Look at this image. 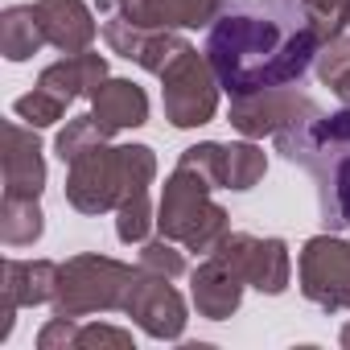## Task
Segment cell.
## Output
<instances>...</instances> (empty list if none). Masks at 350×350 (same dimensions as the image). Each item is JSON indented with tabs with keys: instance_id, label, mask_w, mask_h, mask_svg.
Here are the masks:
<instances>
[{
	"instance_id": "6da1fadb",
	"label": "cell",
	"mask_w": 350,
	"mask_h": 350,
	"mask_svg": "<svg viewBox=\"0 0 350 350\" xmlns=\"http://www.w3.org/2000/svg\"><path fill=\"white\" fill-rule=\"evenodd\" d=\"M321 46L325 33L305 0H227L206 29V58L231 95L301 83Z\"/></svg>"
},
{
	"instance_id": "7a4b0ae2",
	"label": "cell",
	"mask_w": 350,
	"mask_h": 350,
	"mask_svg": "<svg viewBox=\"0 0 350 350\" xmlns=\"http://www.w3.org/2000/svg\"><path fill=\"white\" fill-rule=\"evenodd\" d=\"M272 140L284 161L313 178L325 231H350V103L329 116L313 111Z\"/></svg>"
},
{
	"instance_id": "3957f363",
	"label": "cell",
	"mask_w": 350,
	"mask_h": 350,
	"mask_svg": "<svg viewBox=\"0 0 350 350\" xmlns=\"http://www.w3.org/2000/svg\"><path fill=\"white\" fill-rule=\"evenodd\" d=\"M157 178V152L148 144H95L66 161V202L79 215L120 211L128 198L148 194Z\"/></svg>"
},
{
	"instance_id": "277c9868",
	"label": "cell",
	"mask_w": 350,
	"mask_h": 350,
	"mask_svg": "<svg viewBox=\"0 0 350 350\" xmlns=\"http://www.w3.org/2000/svg\"><path fill=\"white\" fill-rule=\"evenodd\" d=\"M211 194H215V186L202 173L178 161V169H173L161 186L157 231L173 243H182L186 252H202V256L215 252L231 231V215Z\"/></svg>"
},
{
	"instance_id": "5b68a950",
	"label": "cell",
	"mask_w": 350,
	"mask_h": 350,
	"mask_svg": "<svg viewBox=\"0 0 350 350\" xmlns=\"http://www.w3.org/2000/svg\"><path fill=\"white\" fill-rule=\"evenodd\" d=\"M140 276V264H124L111 256H70L58 264V284H54V301L50 309L58 317H87V313H111L128 305V293Z\"/></svg>"
},
{
	"instance_id": "8992f818",
	"label": "cell",
	"mask_w": 350,
	"mask_h": 350,
	"mask_svg": "<svg viewBox=\"0 0 350 350\" xmlns=\"http://www.w3.org/2000/svg\"><path fill=\"white\" fill-rule=\"evenodd\" d=\"M161 99H165V120L173 128H202L215 120L219 111V75L206 58V50L198 54L194 46L182 50L161 75Z\"/></svg>"
},
{
	"instance_id": "52a82bcc",
	"label": "cell",
	"mask_w": 350,
	"mask_h": 350,
	"mask_svg": "<svg viewBox=\"0 0 350 350\" xmlns=\"http://www.w3.org/2000/svg\"><path fill=\"white\" fill-rule=\"evenodd\" d=\"M301 293L321 313H350V243L334 231L305 239L297 256Z\"/></svg>"
},
{
	"instance_id": "ba28073f",
	"label": "cell",
	"mask_w": 350,
	"mask_h": 350,
	"mask_svg": "<svg viewBox=\"0 0 350 350\" xmlns=\"http://www.w3.org/2000/svg\"><path fill=\"white\" fill-rule=\"evenodd\" d=\"M313 111H321L313 95H305L297 87H268V91H256V95H231L227 120L247 140H264V136H280L284 128L309 120Z\"/></svg>"
},
{
	"instance_id": "9c48e42d",
	"label": "cell",
	"mask_w": 350,
	"mask_h": 350,
	"mask_svg": "<svg viewBox=\"0 0 350 350\" xmlns=\"http://www.w3.org/2000/svg\"><path fill=\"white\" fill-rule=\"evenodd\" d=\"M178 161L198 169L215 190H235V194L260 186L264 173H268V152L260 144H252V140H239V144L202 140V144H190Z\"/></svg>"
},
{
	"instance_id": "30bf717a",
	"label": "cell",
	"mask_w": 350,
	"mask_h": 350,
	"mask_svg": "<svg viewBox=\"0 0 350 350\" xmlns=\"http://www.w3.org/2000/svg\"><path fill=\"white\" fill-rule=\"evenodd\" d=\"M215 252L243 276L247 288H260L268 297H280L288 288L293 256H288L284 239H260V235H247V231H227V239Z\"/></svg>"
},
{
	"instance_id": "8fae6325",
	"label": "cell",
	"mask_w": 350,
	"mask_h": 350,
	"mask_svg": "<svg viewBox=\"0 0 350 350\" xmlns=\"http://www.w3.org/2000/svg\"><path fill=\"white\" fill-rule=\"evenodd\" d=\"M124 313L157 342H178L186 334V321H190L186 297L169 284V276H157V272H144V268H140V276L128 293Z\"/></svg>"
},
{
	"instance_id": "7c38bea8",
	"label": "cell",
	"mask_w": 350,
	"mask_h": 350,
	"mask_svg": "<svg viewBox=\"0 0 350 350\" xmlns=\"http://www.w3.org/2000/svg\"><path fill=\"white\" fill-rule=\"evenodd\" d=\"M103 42L111 46V54L136 62L148 75H161L182 50H190V42L178 29H144V25L128 21L124 13H111L103 21Z\"/></svg>"
},
{
	"instance_id": "4fadbf2b",
	"label": "cell",
	"mask_w": 350,
	"mask_h": 350,
	"mask_svg": "<svg viewBox=\"0 0 350 350\" xmlns=\"http://www.w3.org/2000/svg\"><path fill=\"white\" fill-rule=\"evenodd\" d=\"M58 284L54 260H5V284H0V342L13 334L17 309L50 305Z\"/></svg>"
},
{
	"instance_id": "5bb4252c",
	"label": "cell",
	"mask_w": 350,
	"mask_h": 350,
	"mask_svg": "<svg viewBox=\"0 0 350 350\" xmlns=\"http://www.w3.org/2000/svg\"><path fill=\"white\" fill-rule=\"evenodd\" d=\"M46 190V157L38 128L9 120L5 124V198H42Z\"/></svg>"
},
{
	"instance_id": "9a60e30c",
	"label": "cell",
	"mask_w": 350,
	"mask_h": 350,
	"mask_svg": "<svg viewBox=\"0 0 350 350\" xmlns=\"http://www.w3.org/2000/svg\"><path fill=\"white\" fill-rule=\"evenodd\" d=\"M243 276L219 256V252H206L202 264L190 272V297H194V309L206 317V321H227L231 313H239L243 305Z\"/></svg>"
},
{
	"instance_id": "2e32d148",
	"label": "cell",
	"mask_w": 350,
	"mask_h": 350,
	"mask_svg": "<svg viewBox=\"0 0 350 350\" xmlns=\"http://www.w3.org/2000/svg\"><path fill=\"white\" fill-rule=\"evenodd\" d=\"M227 0H116V13L144 29H211Z\"/></svg>"
},
{
	"instance_id": "e0dca14e",
	"label": "cell",
	"mask_w": 350,
	"mask_h": 350,
	"mask_svg": "<svg viewBox=\"0 0 350 350\" xmlns=\"http://www.w3.org/2000/svg\"><path fill=\"white\" fill-rule=\"evenodd\" d=\"M33 9H38V21L54 50H62V54L91 50L99 25H95V13L87 0H33Z\"/></svg>"
},
{
	"instance_id": "ac0fdd59",
	"label": "cell",
	"mask_w": 350,
	"mask_h": 350,
	"mask_svg": "<svg viewBox=\"0 0 350 350\" xmlns=\"http://www.w3.org/2000/svg\"><path fill=\"white\" fill-rule=\"evenodd\" d=\"M103 83H107V58H103V54H91V50L66 54L62 62L46 66L42 79H38V87L54 91V95L66 99V103H75V99H83V95L91 99Z\"/></svg>"
},
{
	"instance_id": "d6986e66",
	"label": "cell",
	"mask_w": 350,
	"mask_h": 350,
	"mask_svg": "<svg viewBox=\"0 0 350 350\" xmlns=\"http://www.w3.org/2000/svg\"><path fill=\"white\" fill-rule=\"evenodd\" d=\"M91 116H95L107 132L140 128V124L148 120V95H144L132 79H107V83L91 95Z\"/></svg>"
},
{
	"instance_id": "ffe728a7",
	"label": "cell",
	"mask_w": 350,
	"mask_h": 350,
	"mask_svg": "<svg viewBox=\"0 0 350 350\" xmlns=\"http://www.w3.org/2000/svg\"><path fill=\"white\" fill-rule=\"evenodd\" d=\"M46 42V29L38 21V9L33 5H9L0 13V54L9 62H29Z\"/></svg>"
},
{
	"instance_id": "44dd1931",
	"label": "cell",
	"mask_w": 350,
	"mask_h": 350,
	"mask_svg": "<svg viewBox=\"0 0 350 350\" xmlns=\"http://www.w3.org/2000/svg\"><path fill=\"white\" fill-rule=\"evenodd\" d=\"M46 231V215L38 198H5L0 202V239L5 247H29Z\"/></svg>"
},
{
	"instance_id": "7402d4cb",
	"label": "cell",
	"mask_w": 350,
	"mask_h": 350,
	"mask_svg": "<svg viewBox=\"0 0 350 350\" xmlns=\"http://www.w3.org/2000/svg\"><path fill=\"white\" fill-rule=\"evenodd\" d=\"M317 79L338 99H350V33H338L317 54Z\"/></svg>"
},
{
	"instance_id": "603a6c76",
	"label": "cell",
	"mask_w": 350,
	"mask_h": 350,
	"mask_svg": "<svg viewBox=\"0 0 350 350\" xmlns=\"http://www.w3.org/2000/svg\"><path fill=\"white\" fill-rule=\"evenodd\" d=\"M111 132L87 111V116H75V120H66V128L58 132V140H54V152L62 157V165L66 161H75L79 152H87V148H95V144H103Z\"/></svg>"
},
{
	"instance_id": "cb8c5ba5",
	"label": "cell",
	"mask_w": 350,
	"mask_h": 350,
	"mask_svg": "<svg viewBox=\"0 0 350 350\" xmlns=\"http://www.w3.org/2000/svg\"><path fill=\"white\" fill-rule=\"evenodd\" d=\"M152 227H157V211H152L148 194H136V198H128L116 211V235H120V243H144Z\"/></svg>"
},
{
	"instance_id": "d4e9b609",
	"label": "cell",
	"mask_w": 350,
	"mask_h": 350,
	"mask_svg": "<svg viewBox=\"0 0 350 350\" xmlns=\"http://www.w3.org/2000/svg\"><path fill=\"white\" fill-rule=\"evenodd\" d=\"M13 111H17V120H25L29 128H50V124H58V120L66 116V99H58V95L46 91V87H33L29 95H21V99L13 103Z\"/></svg>"
},
{
	"instance_id": "484cf974",
	"label": "cell",
	"mask_w": 350,
	"mask_h": 350,
	"mask_svg": "<svg viewBox=\"0 0 350 350\" xmlns=\"http://www.w3.org/2000/svg\"><path fill=\"white\" fill-rule=\"evenodd\" d=\"M140 268H144V272H157V276H169V280H178V276L186 272L182 243H173V239H165V235L144 239V243H140Z\"/></svg>"
},
{
	"instance_id": "4316f807",
	"label": "cell",
	"mask_w": 350,
	"mask_h": 350,
	"mask_svg": "<svg viewBox=\"0 0 350 350\" xmlns=\"http://www.w3.org/2000/svg\"><path fill=\"white\" fill-rule=\"evenodd\" d=\"M75 350H132V334L120 329V325H79L75 334Z\"/></svg>"
},
{
	"instance_id": "83f0119b",
	"label": "cell",
	"mask_w": 350,
	"mask_h": 350,
	"mask_svg": "<svg viewBox=\"0 0 350 350\" xmlns=\"http://www.w3.org/2000/svg\"><path fill=\"white\" fill-rule=\"evenodd\" d=\"M305 5H309V13L317 17L325 42L338 38V33H346V25H350V0H305Z\"/></svg>"
},
{
	"instance_id": "f1b7e54d",
	"label": "cell",
	"mask_w": 350,
	"mask_h": 350,
	"mask_svg": "<svg viewBox=\"0 0 350 350\" xmlns=\"http://www.w3.org/2000/svg\"><path fill=\"white\" fill-rule=\"evenodd\" d=\"M75 334H79V317H50L38 334V350H75Z\"/></svg>"
},
{
	"instance_id": "f546056e",
	"label": "cell",
	"mask_w": 350,
	"mask_h": 350,
	"mask_svg": "<svg viewBox=\"0 0 350 350\" xmlns=\"http://www.w3.org/2000/svg\"><path fill=\"white\" fill-rule=\"evenodd\" d=\"M338 342H342V346H346V350H350V321H346V325H342V338H338Z\"/></svg>"
},
{
	"instance_id": "4dcf8cb0",
	"label": "cell",
	"mask_w": 350,
	"mask_h": 350,
	"mask_svg": "<svg viewBox=\"0 0 350 350\" xmlns=\"http://www.w3.org/2000/svg\"><path fill=\"white\" fill-rule=\"evenodd\" d=\"M346 103H350V99H346Z\"/></svg>"
}]
</instances>
